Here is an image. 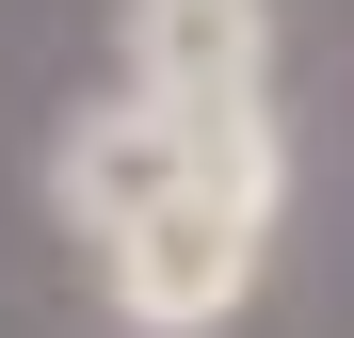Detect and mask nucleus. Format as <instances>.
I'll list each match as a JSON object with an SVG mask.
<instances>
[{"mask_svg":"<svg viewBox=\"0 0 354 338\" xmlns=\"http://www.w3.org/2000/svg\"><path fill=\"white\" fill-rule=\"evenodd\" d=\"M258 242H274L258 209H225V194H194V178H177V194L129 225V242H97V258H113V306H129L145 338H209L225 306L258 290Z\"/></svg>","mask_w":354,"mask_h":338,"instance_id":"nucleus-1","label":"nucleus"},{"mask_svg":"<svg viewBox=\"0 0 354 338\" xmlns=\"http://www.w3.org/2000/svg\"><path fill=\"white\" fill-rule=\"evenodd\" d=\"M177 178H194V161H177V113L161 97H113V113H81V129L48 145V209H65L81 242H129Z\"/></svg>","mask_w":354,"mask_h":338,"instance_id":"nucleus-2","label":"nucleus"},{"mask_svg":"<svg viewBox=\"0 0 354 338\" xmlns=\"http://www.w3.org/2000/svg\"><path fill=\"white\" fill-rule=\"evenodd\" d=\"M274 0H129V97H258Z\"/></svg>","mask_w":354,"mask_h":338,"instance_id":"nucleus-3","label":"nucleus"},{"mask_svg":"<svg viewBox=\"0 0 354 338\" xmlns=\"http://www.w3.org/2000/svg\"><path fill=\"white\" fill-rule=\"evenodd\" d=\"M161 113H177V161H194V194H225V209H258V225H274V194H290L274 113H258V97H161Z\"/></svg>","mask_w":354,"mask_h":338,"instance_id":"nucleus-4","label":"nucleus"}]
</instances>
